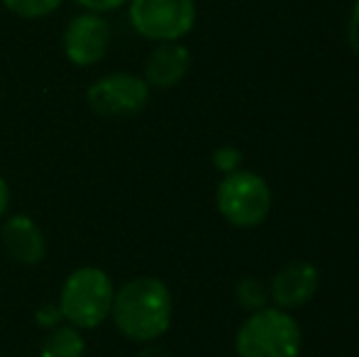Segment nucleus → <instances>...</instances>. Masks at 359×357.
I'll return each instance as SVG.
<instances>
[{
	"mask_svg": "<svg viewBox=\"0 0 359 357\" xmlns=\"http://www.w3.org/2000/svg\"><path fill=\"white\" fill-rule=\"evenodd\" d=\"M110 316L125 338L147 345L169 330L174 299L159 276H135L115 291Z\"/></svg>",
	"mask_w": 359,
	"mask_h": 357,
	"instance_id": "nucleus-1",
	"label": "nucleus"
},
{
	"mask_svg": "<svg viewBox=\"0 0 359 357\" xmlns=\"http://www.w3.org/2000/svg\"><path fill=\"white\" fill-rule=\"evenodd\" d=\"M303 330L291 311L264 306L247 316L235 335L237 357H298Z\"/></svg>",
	"mask_w": 359,
	"mask_h": 357,
	"instance_id": "nucleus-2",
	"label": "nucleus"
},
{
	"mask_svg": "<svg viewBox=\"0 0 359 357\" xmlns=\"http://www.w3.org/2000/svg\"><path fill=\"white\" fill-rule=\"evenodd\" d=\"M115 299L113 279L98 267H81L67 276L59 296L62 318L74 328L93 330L110 316Z\"/></svg>",
	"mask_w": 359,
	"mask_h": 357,
	"instance_id": "nucleus-3",
	"label": "nucleus"
},
{
	"mask_svg": "<svg viewBox=\"0 0 359 357\" xmlns=\"http://www.w3.org/2000/svg\"><path fill=\"white\" fill-rule=\"evenodd\" d=\"M215 206L232 228H259L271 213V189L257 172L237 169L220 179L215 189Z\"/></svg>",
	"mask_w": 359,
	"mask_h": 357,
	"instance_id": "nucleus-4",
	"label": "nucleus"
},
{
	"mask_svg": "<svg viewBox=\"0 0 359 357\" xmlns=\"http://www.w3.org/2000/svg\"><path fill=\"white\" fill-rule=\"evenodd\" d=\"M135 32L151 42H179L196 25V0H130Z\"/></svg>",
	"mask_w": 359,
	"mask_h": 357,
	"instance_id": "nucleus-5",
	"label": "nucleus"
},
{
	"mask_svg": "<svg viewBox=\"0 0 359 357\" xmlns=\"http://www.w3.org/2000/svg\"><path fill=\"white\" fill-rule=\"evenodd\" d=\"M88 105L100 118H128L142 113L149 103V83L135 74H108L86 93Z\"/></svg>",
	"mask_w": 359,
	"mask_h": 357,
	"instance_id": "nucleus-6",
	"label": "nucleus"
},
{
	"mask_svg": "<svg viewBox=\"0 0 359 357\" xmlns=\"http://www.w3.org/2000/svg\"><path fill=\"white\" fill-rule=\"evenodd\" d=\"M62 47L74 67H93L108 54L110 22L100 18V13L76 15L64 29Z\"/></svg>",
	"mask_w": 359,
	"mask_h": 357,
	"instance_id": "nucleus-7",
	"label": "nucleus"
},
{
	"mask_svg": "<svg viewBox=\"0 0 359 357\" xmlns=\"http://www.w3.org/2000/svg\"><path fill=\"white\" fill-rule=\"evenodd\" d=\"M320 286V271L313 262L293 260L276 269L269 281V301L284 311H296L311 304Z\"/></svg>",
	"mask_w": 359,
	"mask_h": 357,
	"instance_id": "nucleus-8",
	"label": "nucleus"
},
{
	"mask_svg": "<svg viewBox=\"0 0 359 357\" xmlns=\"http://www.w3.org/2000/svg\"><path fill=\"white\" fill-rule=\"evenodd\" d=\"M191 69V52L181 42H159V47L147 57L144 81L154 88H174L184 81Z\"/></svg>",
	"mask_w": 359,
	"mask_h": 357,
	"instance_id": "nucleus-9",
	"label": "nucleus"
},
{
	"mask_svg": "<svg viewBox=\"0 0 359 357\" xmlns=\"http://www.w3.org/2000/svg\"><path fill=\"white\" fill-rule=\"evenodd\" d=\"M3 248L15 262L34 267L47 255V240L29 215H13L3 225Z\"/></svg>",
	"mask_w": 359,
	"mask_h": 357,
	"instance_id": "nucleus-10",
	"label": "nucleus"
},
{
	"mask_svg": "<svg viewBox=\"0 0 359 357\" xmlns=\"http://www.w3.org/2000/svg\"><path fill=\"white\" fill-rule=\"evenodd\" d=\"M83 338L74 325H54L39 348V357H83Z\"/></svg>",
	"mask_w": 359,
	"mask_h": 357,
	"instance_id": "nucleus-11",
	"label": "nucleus"
},
{
	"mask_svg": "<svg viewBox=\"0 0 359 357\" xmlns=\"http://www.w3.org/2000/svg\"><path fill=\"white\" fill-rule=\"evenodd\" d=\"M235 299L242 309L255 314V311L269 306V286L259 276H242L235 286Z\"/></svg>",
	"mask_w": 359,
	"mask_h": 357,
	"instance_id": "nucleus-12",
	"label": "nucleus"
},
{
	"mask_svg": "<svg viewBox=\"0 0 359 357\" xmlns=\"http://www.w3.org/2000/svg\"><path fill=\"white\" fill-rule=\"evenodd\" d=\"M64 0H3V5L13 15L25 20H39L52 15Z\"/></svg>",
	"mask_w": 359,
	"mask_h": 357,
	"instance_id": "nucleus-13",
	"label": "nucleus"
},
{
	"mask_svg": "<svg viewBox=\"0 0 359 357\" xmlns=\"http://www.w3.org/2000/svg\"><path fill=\"white\" fill-rule=\"evenodd\" d=\"M242 159H245V154L240 149L232 147V144H222L213 152V167L225 177V174H232L242 167Z\"/></svg>",
	"mask_w": 359,
	"mask_h": 357,
	"instance_id": "nucleus-14",
	"label": "nucleus"
},
{
	"mask_svg": "<svg viewBox=\"0 0 359 357\" xmlns=\"http://www.w3.org/2000/svg\"><path fill=\"white\" fill-rule=\"evenodd\" d=\"M347 44H350V49L359 57V0L355 3V8H352L350 20H347Z\"/></svg>",
	"mask_w": 359,
	"mask_h": 357,
	"instance_id": "nucleus-15",
	"label": "nucleus"
},
{
	"mask_svg": "<svg viewBox=\"0 0 359 357\" xmlns=\"http://www.w3.org/2000/svg\"><path fill=\"white\" fill-rule=\"evenodd\" d=\"M76 3L88 13H110V10H118L120 5L130 3V0H76Z\"/></svg>",
	"mask_w": 359,
	"mask_h": 357,
	"instance_id": "nucleus-16",
	"label": "nucleus"
},
{
	"mask_svg": "<svg viewBox=\"0 0 359 357\" xmlns=\"http://www.w3.org/2000/svg\"><path fill=\"white\" fill-rule=\"evenodd\" d=\"M59 321H62V311H59V306L44 304L42 309L37 311V323L44 325V328H54V325H59Z\"/></svg>",
	"mask_w": 359,
	"mask_h": 357,
	"instance_id": "nucleus-17",
	"label": "nucleus"
},
{
	"mask_svg": "<svg viewBox=\"0 0 359 357\" xmlns=\"http://www.w3.org/2000/svg\"><path fill=\"white\" fill-rule=\"evenodd\" d=\"M8 206H10V189H8V181L0 177V215L8 210Z\"/></svg>",
	"mask_w": 359,
	"mask_h": 357,
	"instance_id": "nucleus-18",
	"label": "nucleus"
},
{
	"mask_svg": "<svg viewBox=\"0 0 359 357\" xmlns=\"http://www.w3.org/2000/svg\"><path fill=\"white\" fill-rule=\"evenodd\" d=\"M137 357H171V355L166 353L164 348H156V345H149V343H147V348H144Z\"/></svg>",
	"mask_w": 359,
	"mask_h": 357,
	"instance_id": "nucleus-19",
	"label": "nucleus"
}]
</instances>
